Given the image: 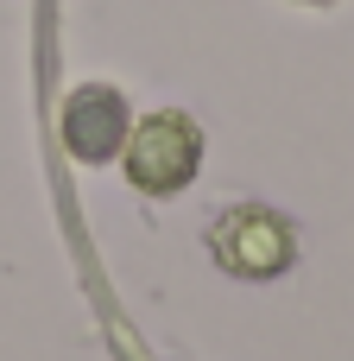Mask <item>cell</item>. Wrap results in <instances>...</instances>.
<instances>
[{
    "label": "cell",
    "mask_w": 354,
    "mask_h": 361,
    "mask_svg": "<svg viewBox=\"0 0 354 361\" xmlns=\"http://www.w3.org/2000/svg\"><path fill=\"white\" fill-rule=\"evenodd\" d=\"M120 159H127L133 190H146V197H177V190L196 178V165H203V127H196L190 114H177V108L146 114V121L127 133Z\"/></svg>",
    "instance_id": "6da1fadb"
},
{
    "label": "cell",
    "mask_w": 354,
    "mask_h": 361,
    "mask_svg": "<svg viewBox=\"0 0 354 361\" xmlns=\"http://www.w3.org/2000/svg\"><path fill=\"white\" fill-rule=\"evenodd\" d=\"M209 254L222 260V273L234 279H279L298 260V235L279 209L266 203H234L228 216H215L209 228Z\"/></svg>",
    "instance_id": "7a4b0ae2"
},
{
    "label": "cell",
    "mask_w": 354,
    "mask_h": 361,
    "mask_svg": "<svg viewBox=\"0 0 354 361\" xmlns=\"http://www.w3.org/2000/svg\"><path fill=\"white\" fill-rule=\"evenodd\" d=\"M127 102H120V89H108V82H89V89H76L70 102H63V146L82 159V165H101V159H114L120 146H127Z\"/></svg>",
    "instance_id": "3957f363"
},
{
    "label": "cell",
    "mask_w": 354,
    "mask_h": 361,
    "mask_svg": "<svg viewBox=\"0 0 354 361\" xmlns=\"http://www.w3.org/2000/svg\"><path fill=\"white\" fill-rule=\"evenodd\" d=\"M310 6H329V0H310Z\"/></svg>",
    "instance_id": "277c9868"
}]
</instances>
